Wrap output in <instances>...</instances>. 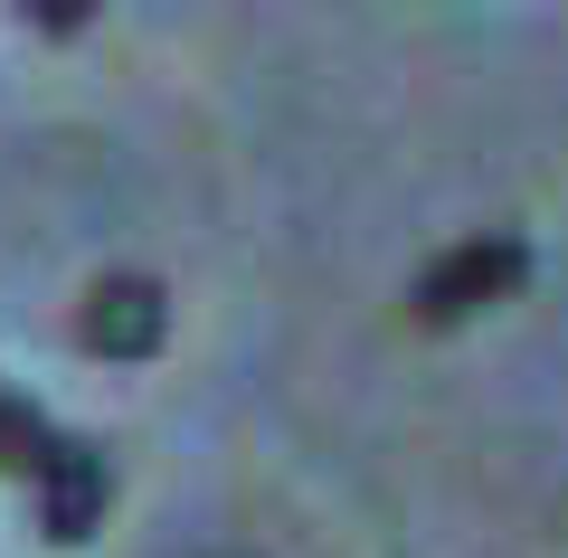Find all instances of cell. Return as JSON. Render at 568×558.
Listing matches in <instances>:
<instances>
[{
  "label": "cell",
  "mask_w": 568,
  "mask_h": 558,
  "mask_svg": "<svg viewBox=\"0 0 568 558\" xmlns=\"http://www.w3.org/2000/svg\"><path fill=\"white\" fill-rule=\"evenodd\" d=\"M521 237H465L446 246V256L417 275V322H465L474 303H503L511 284H521Z\"/></svg>",
  "instance_id": "obj_1"
},
{
  "label": "cell",
  "mask_w": 568,
  "mask_h": 558,
  "mask_svg": "<svg viewBox=\"0 0 568 558\" xmlns=\"http://www.w3.org/2000/svg\"><path fill=\"white\" fill-rule=\"evenodd\" d=\"M77 332H85V351H104V359H152L162 332H171V294L152 275H104L95 294H85Z\"/></svg>",
  "instance_id": "obj_2"
},
{
  "label": "cell",
  "mask_w": 568,
  "mask_h": 558,
  "mask_svg": "<svg viewBox=\"0 0 568 558\" xmlns=\"http://www.w3.org/2000/svg\"><path fill=\"white\" fill-rule=\"evenodd\" d=\"M29 493H39V520H48V539H85V530L104 520V501H114L104 445H77V436H67V445H58V464H48V474L29 483Z\"/></svg>",
  "instance_id": "obj_3"
},
{
  "label": "cell",
  "mask_w": 568,
  "mask_h": 558,
  "mask_svg": "<svg viewBox=\"0 0 568 558\" xmlns=\"http://www.w3.org/2000/svg\"><path fill=\"white\" fill-rule=\"evenodd\" d=\"M58 426H48L39 417V407H29V398H10V388H0V474H20V483H39L48 474V464H58Z\"/></svg>",
  "instance_id": "obj_4"
},
{
  "label": "cell",
  "mask_w": 568,
  "mask_h": 558,
  "mask_svg": "<svg viewBox=\"0 0 568 558\" xmlns=\"http://www.w3.org/2000/svg\"><path fill=\"white\" fill-rule=\"evenodd\" d=\"M219 558H246V549H219Z\"/></svg>",
  "instance_id": "obj_5"
}]
</instances>
